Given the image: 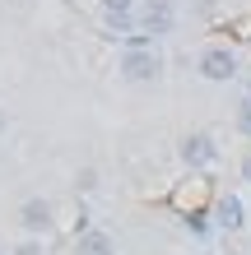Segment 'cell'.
Here are the masks:
<instances>
[{"label": "cell", "mask_w": 251, "mask_h": 255, "mask_svg": "<svg viewBox=\"0 0 251 255\" xmlns=\"http://www.w3.org/2000/svg\"><path fill=\"white\" fill-rule=\"evenodd\" d=\"M107 33L112 37H130V14H107Z\"/></svg>", "instance_id": "9c48e42d"}, {"label": "cell", "mask_w": 251, "mask_h": 255, "mask_svg": "<svg viewBox=\"0 0 251 255\" xmlns=\"http://www.w3.org/2000/svg\"><path fill=\"white\" fill-rule=\"evenodd\" d=\"M177 153H182V162H186L191 172H205V167H214V162H219V144L210 139V134H186Z\"/></svg>", "instance_id": "3957f363"}, {"label": "cell", "mask_w": 251, "mask_h": 255, "mask_svg": "<svg viewBox=\"0 0 251 255\" xmlns=\"http://www.w3.org/2000/svg\"><path fill=\"white\" fill-rule=\"evenodd\" d=\"M19 223H23V232H47L51 228V204L47 200H23V209H19Z\"/></svg>", "instance_id": "8992f818"}, {"label": "cell", "mask_w": 251, "mask_h": 255, "mask_svg": "<svg viewBox=\"0 0 251 255\" xmlns=\"http://www.w3.org/2000/svg\"><path fill=\"white\" fill-rule=\"evenodd\" d=\"M0 126H5V116H0Z\"/></svg>", "instance_id": "9a60e30c"}, {"label": "cell", "mask_w": 251, "mask_h": 255, "mask_svg": "<svg viewBox=\"0 0 251 255\" xmlns=\"http://www.w3.org/2000/svg\"><path fill=\"white\" fill-rule=\"evenodd\" d=\"M210 214H214V228L219 232H242L247 228V204L238 200V195H219Z\"/></svg>", "instance_id": "277c9868"}, {"label": "cell", "mask_w": 251, "mask_h": 255, "mask_svg": "<svg viewBox=\"0 0 251 255\" xmlns=\"http://www.w3.org/2000/svg\"><path fill=\"white\" fill-rule=\"evenodd\" d=\"M186 228L196 237H210L214 232V214H200V209H196V214H186Z\"/></svg>", "instance_id": "ba28073f"}, {"label": "cell", "mask_w": 251, "mask_h": 255, "mask_svg": "<svg viewBox=\"0 0 251 255\" xmlns=\"http://www.w3.org/2000/svg\"><path fill=\"white\" fill-rule=\"evenodd\" d=\"M121 74L130 84H154L158 74H163V56L158 51H126L121 56Z\"/></svg>", "instance_id": "7a4b0ae2"}, {"label": "cell", "mask_w": 251, "mask_h": 255, "mask_svg": "<svg viewBox=\"0 0 251 255\" xmlns=\"http://www.w3.org/2000/svg\"><path fill=\"white\" fill-rule=\"evenodd\" d=\"M79 242V255H116V242L107 232H98V228H88L84 237H75Z\"/></svg>", "instance_id": "52a82bcc"}, {"label": "cell", "mask_w": 251, "mask_h": 255, "mask_svg": "<svg viewBox=\"0 0 251 255\" xmlns=\"http://www.w3.org/2000/svg\"><path fill=\"white\" fill-rule=\"evenodd\" d=\"M196 70H200V79H210V84H228V79H238V56L228 47H205Z\"/></svg>", "instance_id": "6da1fadb"}, {"label": "cell", "mask_w": 251, "mask_h": 255, "mask_svg": "<svg viewBox=\"0 0 251 255\" xmlns=\"http://www.w3.org/2000/svg\"><path fill=\"white\" fill-rule=\"evenodd\" d=\"M14 255H42V246H37V242H23V246L14 251Z\"/></svg>", "instance_id": "4fadbf2b"}, {"label": "cell", "mask_w": 251, "mask_h": 255, "mask_svg": "<svg viewBox=\"0 0 251 255\" xmlns=\"http://www.w3.org/2000/svg\"><path fill=\"white\" fill-rule=\"evenodd\" d=\"M247 98H251V93H247Z\"/></svg>", "instance_id": "2e32d148"}, {"label": "cell", "mask_w": 251, "mask_h": 255, "mask_svg": "<svg viewBox=\"0 0 251 255\" xmlns=\"http://www.w3.org/2000/svg\"><path fill=\"white\" fill-rule=\"evenodd\" d=\"M238 130H242L247 139H251V98H247L242 107H238Z\"/></svg>", "instance_id": "8fae6325"}, {"label": "cell", "mask_w": 251, "mask_h": 255, "mask_svg": "<svg viewBox=\"0 0 251 255\" xmlns=\"http://www.w3.org/2000/svg\"><path fill=\"white\" fill-rule=\"evenodd\" d=\"M135 0H102V14H130Z\"/></svg>", "instance_id": "30bf717a"}, {"label": "cell", "mask_w": 251, "mask_h": 255, "mask_svg": "<svg viewBox=\"0 0 251 255\" xmlns=\"http://www.w3.org/2000/svg\"><path fill=\"white\" fill-rule=\"evenodd\" d=\"M242 181H251V153L242 158Z\"/></svg>", "instance_id": "5bb4252c"}, {"label": "cell", "mask_w": 251, "mask_h": 255, "mask_svg": "<svg viewBox=\"0 0 251 255\" xmlns=\"http://www.w3.org/2000/svg\"><path fill=\"white\" fill-rule=\"evenodd\" d=\"M140 33H149V37L172 33V0H144V9H140Z\"/></svg>", "instance_id": "5b68a950"}, {"label": "cell", "mask_w": 251, "mask_h": 255, "mask_svg": "<svg viewBox=\"0 0 251 255\" xmlns=\"http://www.w3.org/2000/svg\"><path fill=\"white\" fill-rule=\"evenodd\" d=\"M75 186H79V190H93V186H98V172H93V167H84V172L75 176Z\"/></svg>", "instance_id": "7c38bea8"}]
</instances>
